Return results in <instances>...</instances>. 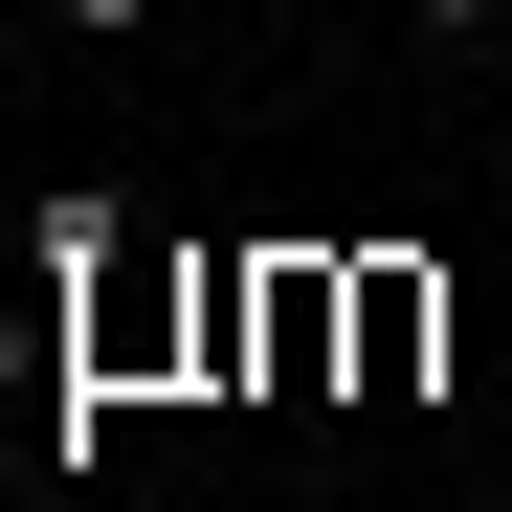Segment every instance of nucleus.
I'll list each match as a JSON object with an SVG mask.
<instances>
[{
    "mask_svg": "<svg viewBox=\"0 0 512 512\" xmlns=\"http://www.w3.org/2000/svg\"><path fill=\"white\" fill-rule=\"evenodd\" d=\"M156 379H201V268L156 223H67V401H156Z\"/></svg>",
    "mask_w": 512,
    "mask_h": 512,
    "instance_id": "obj_1",
    "label": "nucleus"
},
{
    "mask_svg": "<svg viewBox=\"0 0 512 512\" xmlns=\"http://www.w3.org/2000/svg\"><path fill=\"white\" fill-rule=\"evenodd\" d=\"M334 357H357L334 245H268V268H245V379H268V401H334Z\"/></svg>",
    "mask_w": 512,
    "mask_h": 512,
    "instance_id": "obj_2",
    "label": "nucleus"
},
{
    "mask_svg": "<svg viewBox=\"0 0 512 512\" xmlns=\"http://www.w3.org/2000/svg\"><path fill=\"white\" fill-rule=\"evenodd\" d=\"M334 290H357L334 401H423V357H446V268H423V245H334Z\"/></svg>",
    "mask_w": 512,
    "mask_h": 512,
    "instance_id": "obj_3",
    "label": "nucleus"
},
{
    "mask_svg": "<svg viewBox=\"0 0 512 512\" xmlns=\"http://www.w3.org/2000/svg\"><path fill=\"white\" fill-rule=\"evenodd\" d=\"M423 23H512V0H423Z\"/></svg>",
    "mask_w": 512,
    "mask_h": 512,
    "instance_id": "obj_4",
    "label": "nucleus"
},
{
    "mask_svg": "<svg viewBox=\"0 0 512 512\" xmlns=\"http://www.w3.org/2000/svg\"><path fill=\"white\" fill-rule=\"evenodd\" d=\"M67 23H90V45H112V23H134V0H67Z\"/></svg>",
    "mask_w": 512,
    "mask_h": 512,
    "instance_id": "obj_5",
    "label": "nucleus"
}]
</instances>
